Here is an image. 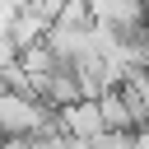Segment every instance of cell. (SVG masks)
Here are the masks:
<instances>
[{"instance_id":"obj_3","label":"cell","mask_w":149,"mask_h":149,"mask_svg":"<svg viewBox=\"0 0 149 149\" xmlns=\"http://www.w3.org/2000/svg\"><path fill=\"white\" fill-rule=\"evenodd\" d=\"M130 149H149V126L144 130H130Z\"/></svg>"},{"instance_id":"obj_1","label":"cell","mask_w":149,"mask_h":149,"mask_svg":"<svg viewBox=\"0 0 149 149\" xmlns=\"http://www.w3.org/2000/svg\"><path fill=\"white\" fill-rule=\"evenodd\" d=\"M51 107L33 93H19V88H0V140H33L37 130L51 126Z\"/></svg>"},{"instance_id":"obj_2","label":"cell","mask_w":149,"mask_h":149,"mask_svg":"<svg viewBox=\"0 0 149 149\" xmlns=\"http://www.w3.org/2000/svg\"><path fill=\"white\" fill-rule=\"evenodd\" d=\"M51 121H56V130L65 140H93V135H102V116H98V102L93 98H79L70 107H61Z\"/></svg>"}]
</instances>
